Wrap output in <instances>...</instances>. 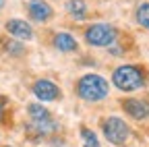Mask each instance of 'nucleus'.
I'll return each instance as SVG.
<instances>
[{"mask_svg":"<svg viewBox=\"0 0 149 147\" xmlns=\"http://www.w3.org/2000/svg\"><path fill=\"white\" fill-rule=\"evenodd\" d=\"M108 81L100 75H85L79 79L77 83V93L79 98L87 100V102H100L108 95Z\"/></svg>","mask_w":149,"mask_h":147,"instance_id":"f257e3e1","label":"nucleus"},{"mask_svg":"<svg viewBox=\"0 0 149 147\" xmlns=\"http://www.w3.org/2000/svg\"><path fill=\"white\" fill-rule=\"evenodd\" d=\"M112 81L114 85L120 89V91H135V89H141L143 83H145V75L139 66H130V64H124V66H118L112 75Z\"/></svg>","mask_w":149,"mask_h":147,"instance_id":"f03ea898","label":"nucleus"},{"mask_svg":"<svg viewBox=\"0 0 149 147\" xmlns=\"http://www.w3.org/2000/svg\"><path fill=\"white\" fill-rule=\"evenodd\" d=\"M116 35L118 31L108 25V23H95L91 25L87 31H85V40L89 46H97V48H104V46H112L116 42Z\"/></svg>","mask_w":149,"mask_h":147,"instance_id":"7ed1b4c3","label":"nucleus"},{"mask_svg":"<svg viewBox=\"0 0 149 147\" xmlns=\"http://www.w3.org/2000/svg\"><path fill=\"white\" fill-rule=\"evenodd\" d=\"M104 135L110 143H114V145H124L126 139L130 137V131H128V126L122 118H116V116H112L104 122Z\"/></svg>","mask_w":149,"mask_h":147,"instance_id":"20e7f679","label":"nucleus"},{"mask_svg":"<svg viewBox=\"0 0 149 147\" xmlns=\"http://www.w3.org/2000/svg\"><path fill=\"white\" fill-rule=\"evenodd\" d=\"M27 112H29V116H31V120H33V126H35L40 133H52L54 128H56V124H54L50 112H48L44 106H40V104H29Z\"/></svg>","mask_w":149,"mask_h":147,"instance_id":"39448f33","label":"nucleus"},{"mask_svg":"<svg viewBox=\"0 0 149 147\" xmlns=\"http://www.w3.org/2000/svg\"><path fill=\"white\" fill-rule=\"evenodd\" d=\"M33 93H35V98H40L42 102H54V100H58L60 89H58L56 83H52L48 79H40V81L33 83Z\"/></svg>","mask_w":149,"mask_h":147,"instance_id":"423d86ee","label":"nucleus"},{"mask_svg":"<svg viewBox=\"0 0 149 147\" xmlns=\"http://www.w3.org/2000/svg\"><path fill=\"white\" fill-rule=\"evenodd\" d=\"M6 31L10 35H15L17 40H31L33 38V29L29 27V23H25L21 19H10L6 23Z\"/></svg>","mask_w":149,"mask_h":147,"instance_id":"0eeeda50","label":"nucleus"},{"mask_svg":"<svg viewBox=\"0 0 149 147\" xmlns=\"http://www.w3.org/2000/svg\"><path fill=\"white\" fill-rule=\"evenodd\" d=\"M122 106H124V112H126L128 116L137 118V120H143L145 116H149V108H147V104L141 102V100H124Z\"/></svg>","mask_w":149,"mask_h":147,"instance_id":"6e6552de","label":"nucleus"},{"mask_svg":"<svg viewBox=\"0 0 149 147\" xmlns=\"http://www.w3.org/2000/svg\"><path fill=\"white\" fill-rule=\"evenodd\" d=\"M29 15H31V19L33 21H48L50 17H52V6L46 4L44 0H31L29 2Z\"/></svg>","mask_w":149,"mask_h":147,"instance_id":"1a4fd4ad","label":"nucleus"},{"mask_svg":"<svg viewBox=\"0 0 149 147\" xmlns=\"http://www.w3.org/2000/svg\"><path fill=\"white\" fill-rule=\"evenodd\" d=\"M54 46L58 48L60 52H74V50H77V40H74L70 33H56Z\"/></svg>","mask_w":149,"mask_h":147,"instance_id":"9d476101","label":"nucleus"},{"mask_svg":"<svg viewBox=\"0 0 149 147\" xmlns=\"http://www.w3.org/2000/svg\"><path fill=\"white\" fill-rule=\"evenodd\" d=\"M66 10L77 17V19H83L85 13H87V6H85V0H70V2L66 4Z\"/></svg>","mask_w":149,"mask_h":147,"instance_id":"9b49d317","label":"nucleus"},{"mask_svg":"<svg viewBox=\"0 0 149 147\" xmlns=\"http://www.w3.org/2000/svg\"><path fill=\"white\" fill-rule=\"evenodd\" d=\"M137 23H139L141 27L149 29V2L141 4V6L137 8Z\"/></svg>","mask_w":149,"mask_h":147,"instance_id":"f8f14e48","label":"nucleus"},{"mask_svg":"<svg viewBox=\"0 0 149 147\" xmlns=\"http://www.w3.org/2000/svg\"><path fill=\"white\" fill-rule=\"evenodd\" d=\"M81 137H83V143L87 147H100V141H97L95 133L89 131V128H81Z\"/></svg>","mask_w":149,"mask_h":147,"instance_id":"ddd939ff","label":"nucleus"},{"mask_svg":"<svg viewBox=\"0 0 149 147\" xmlns=\"http://www.w3.org/2000/svg\"><path fill=\"white\" fill-rule=\"evenodd\" d=\"M4 48H6V52H8V54H13V56H17V54H21V52H23V46L19 44L17 40H15V42H6V44H4Z\"/></svg>","mask_w":149,"mask_h":147,"instance_id":"4468645a","label":"nucleus"},{"mask_svg":"<svg viewBox=\"0 0 149 147\" xmlns=\"http://www.w3.org/2000/svg\"><path fill=\"white\" fill-rule=\"evenodd\" d=\"M0 120H2V106H0Z\"/></svg>","mask_w":149,"mask_h":147,"instance_id":"2eb2a0df","label":"nucleus"},{"mask_svg":"<svg viewBox=\"0 0 149 147\" xmlns=\"http://www.w3.org/2000/svg\"><path fill=\"white\" fill-rule=\"evenodd\" d=\"M2 6H4V0H0V8H2Z\"/></svg>","mask_w":149,"mask_h":147,"instance_id":"dca6fc26","label":"nucleus"}]
</instances>
